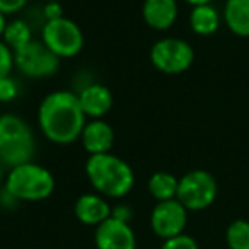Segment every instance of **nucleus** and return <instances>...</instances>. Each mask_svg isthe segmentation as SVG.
<instances>
[{
	"mask_svg": "<svg viewBox=\"0 0 249 249\" xmlns=\"http://www.w3.org/2000/svg\"><path fill=\"white\" fill-rule=\"evenodd\" d=\"M16 67L14 62V52L0 39V79L9 77L12 72V69Z\"/></svg>",
	"mask_w": 249,
	"mask_h": 249,
	"instance_id": "aec40b11",
	"label": "nucleus"
},
{
	"mask_svg": "<svg viewBox=\"0 0 249 249\" xmlns=\"http://www.w3.org/2000/svg\"><path fill=\"white\" fill-rule=\"evenodd\" d=\"M150 62L159 72L178 75L193 65L195 50L181 38H162L150 48Z\"/></svg>",
	"mask_w": 249,
	"mask_h": 249,
	"instance_id": "0eeeda50",
	"label": "nucleus"
},
{
	"mask_svg": "<svg viewBox=\"0 0 249 249\" xmlns=\"http://www.w3.org/2000/svg\"><path fill=\"white\" fill-rule=\"evenodd\" d=\"M111 205L107 203V200L99 193H86L82 196L77 198L75 207H73V213L79 218L82 224L86 225H94L97 227L99 224H103L106 218L111 217Z\"/></svg>",
	"mask_w": 249,
	"mask_h": 249,
	"instance_id": "4468645a",
	"label": "nucleus"
},
{
	"mask_svg": "<svg viewBox=\"0 0 249 249\" xmlns=\"http://www.w3.org/2000/svg\"><path fill=\"white\" fill-rule=\"evenodd\" d=\"M178 186H179V179L174 174L166 173V171L154 173L149 179V184H147L149 193L157 201L174 200L178 196Z\"/></svg>",
	"mask_w": 249,
	"mask_h": 249,
	"instance_id": "f3484780",
	"label": "nucleus"
},
{
	"mask_svg": "<svg viewBox=\"0 0 249 249\" xmlns=\"http://www.w3.org/2000/svg\"><path fill=\"white\" fill-rule=\"evenodd\" d=\"M97 249H137V237L128 222L109 217L94 232Z\"/></svg>",
	"mask_w": 249,
	"mask_h": 249,
	"instance_id": "9d476101",
	"label": "nucleus"
},
{
	"mask_svg": "<svg viewBox=\"0 0 249 249\" xmlns=\"http://www.w3.org/2000/svg\"><path fill=\"white\" fill-rule=\"evenodd\" d=\"M84 149L89 156H97V154H107L111 152L114 143V132L107 121L101 120H90L86 123L80 135Z\"/></svg>",
	"mask_w": 249,
	"mask_h": 249,
	"instance_id": "9b49d317",
	"label": "nucleus"
},
{
	"mask_svg": "<svg viewBox=\"0 0 249 249\" xmlns=\"http://www.w3.org/2000/svg\"><path fill=\"white\" fill-rule=\"evenodd\" d=\"M220 12L212 4L195 5L190 12V28L198 36H212L220 28Z\"/></svg>",
	"mask_w": 249,
	"mask_h": 249,
	"instance_id": "dca6fc26",
	"label": "nucleus"
},
{
	"mask_svg": "<svg viewBox=\"0 0 249 249\" xmlns=\"http://www.w3.org/2000/svg\"><path fill=\"white\" fill-rule=\"evenodd\" d=\"M2 41L12 50V52H18L22 46H26L29 41H33V29L22 19H14V21H9L5 26L4 36H2Z\"/></svg>",
	"mask_w": 249,
	"mask_h": 249,
	"instance_id": "a211bd4d",
	"label": "nucleus"
},
{
	"mask_svg": "<svg viewBox=\"0 0 249 249\" xmlns=\"http://www.w3.org/2000/svg\"><path fill=\"white\" fill-rule=\"evenodd\" d=\"M28 5V0H0V12L5 16H12L21 12Z\"/></svg>",
	"mask_w": 249,
	"mask_h": 249,
	"instance_id": "b1692460",
	"label": "nucleus"
},
{
	"mask_svg": "<svg viewBox=\"0 0 249 249\" xmlns=\"http://www.w3.org/2000/svg\"><path fill=\"white\" fill-rule=\"evenodd\" d=\"M55 191V178L46 167L26 162L12 167L5 176V193L19 201H41Z\"/></svg>",
	"mask_w": 249,
	"mask_h": 249,
	"instance_id": "20e7f679",
	"label": "nucleus"
},
{
	"mask_svg": "<svg viewBox=\"0 0 249 249\" xmlns=\"http://www.w3.org/2000/svg\"><path fill=\"white\" fill-rule=\"evenodd\" d=\"M43 2H63V0H43Z\"/></svg>",
	"mask_w": 249,
	"mask_h": 249,
	"instance_id": "c85d7f7f",
	"label": "nucleus"
},
{
	"mask_svg": "<svg viewBox=\"0 0 249 249\" xmlns=\"http://www.w3.org/2000/svg\"><path fill=\"white\" fill-rule=\"evenodd\" d=\"M41 41L62 58H73L84 48V33L75 21L69 18L46 21L41 28Z\"/></svg>",
	"mask_w": 249,
	"mask_h": 249,
	"instance_id": "39448f33",
	"label": "nucleus"
},
{
	"mask_svg": "<svg viewBox=\"0 0 249 249\" xmlns=\"http://www.w3.org/2000/svg\"><path fill=\"white\" fill-rule=\"evenodd\" d=\"M111 217L118 218V220L128 222L130 224V218H132V208L126 207V205H118L116 208L111 210Z\"/></svg>",
	"mask_w": 249,
	"mask_h": 249,
	"instance_id": "393cba45",
	"label": "nucleus"
},
{
	"mask_svg": "<svg viewBox=\"0 0 249 249\" xmlns=\"http://www.w3.org/2000/svg\"><path fill=\"white\" fill-rule=\"evenodd\" d=\"M224 22L235 36L249 38V0H225Z\"/></svg>",
	"mask_w": 249,
	"mask_h": 249,
	"instance_id": "2eb2a0df",
	"label": "nucleus"
},
{
	"mask_svg": "<svg viewBox=\"0 0 249 249\" xmlns=\"http://www.w3.org/2000/svg\"><path fill=\"white\" fill-rule=\"evenodd\" d=\"M4 181V169H2V162H0V183Z\"/></svg>",
	"mask_w": 249,
	"mask_h": 249,
	"instance_id": "cd10ccee",
	"label": "nucleus"
},
{
	"mask_svg": "<svg viewBox=\"0 0 249 249\" xmlns=\"http://www.w3.org/2000/svg\"><path fill=\"white\" fill-rule=\"evenodd\" d=\"M86 174L94 190L107 198L126 196L135 184V173L132 166L111 152L89 156L86 162Z\"/></svg>",
	"mask_w": 249,
	"mask_h": 249,
	"instance_id": "f03ea898",
	"label": "nucleus"
},
{
	"mask_svg": "<svg viewBox=\"0 0 249 249\" xmlns=\"http://www.w3.org/2000/svg\"><path fill=\"white\" fill-rule=\"evenodd\" d=\"M179 7L178 0H143L142 18L149 28L156 31H167L178 21Z\"/></svg>",
	"mask_w": 249,
	"mask_h": 249,
	"instance_id": "f8f14e48",
	"label": "nucleus"
},
{
	"mask_svg": "<svg viewBox=\"0 0 249 249\" xmlns=\"http://www.w3.org/2000/svg\"><path fill=\"white\" fill-rule=\"evenodd\" d=\"M14 62L19 72L31 79H43L56 73L60 58L43 41L33 39L21 50L14 52Z\"/></svg>",
	"mask_w": 249,
	"mask_h": 249,
	"instance_id": "6e6552de",
	"label": "nucleus"
},
{
	"mask_svg": "<svg viewBox=\"0 0 249 249\" xmlns=\"http://www.w3.org/2000/svg\"><path fill=\"white\" fill-rule=\"evenodd\" d=\"M19 86L11 75L0 79V103H11L18 97Z\"/></svg>",
	"mask_w": 249,
	"mask_h": 249,
	"instance_id": "4be33fe9",
	"label": "nucleus"
},
{
	"mask_svg": "<svg viewBox=\"0 0 249 249\" xmlns=\"http://www.w3.org/2000/svg\"><path fill=\"white\" fill-rule=\"evenodd\" d=\"M7 16L4 14V12H0V39H2V36H4V31H5V26H7Z\"/></svg>",
	"mask_w": 249,
	"mask_h": 249,
	"instance_id": "a878e982",
	"label": "nucleus"
},
{
	"mask_svg": "<svg viewBox=\"0 0 249 249\" xmlns=\"http://www.w3.org/2000/svg\"><path fill=\"white\" fill-rule=\"evenodd\" d=\"M225 241L229 249H249V222L248 220H234L227 227Z\"/></svg>",
	"mask_w": 249,
	"mask_h": 249,
	"instance_id": "6ab92c4d",
	"label": "nucleus"
},
{
	"mask_svg": "<svg viewBox=\"0 0 249 249\" xmlns=\"http://www.w3.org/2000/svg\"><path fill=\"white\" fill-rule=\"evenodd\" d=\"M160 249H198V244L191 235L179 234L176 237L166 239L160 246Z\"/></svg>",
	"mask_w": 249,
	"mask_h": 249,
	"instance_id": "412c9836",
	"label": "nucleus"
},
{
	"mask_svg": "<svg viewBox=\"0 0 249 249\" xmlns=\"http://www.w3.org/2000/svg\"><path fill=\"white\" fill-rule=\"evenodd\" d=\"M43 16H45V22L65 18V16H63L62 2H45V7H43Z\"/></svg>",
	"mask_w": 249,
	"mask_h": 249,
	"instance_id": "5701e85b",
	"label": "nucleus"
},
{
	"mask_svg": "<svg viewBox=\"0 0 249 249\" xmlns=\"http://www.w3.org/2000/svg\"><path fill=\"white\" fill-rule=\"evenodd\" d=\"M36 140L31 126L21 116L0 114V162L12 167L31 162Z\"/></svg>",
	"mask_w": 249,
	"mask_h": 249,
	"instance_id": "7ed1b4c3",
	"label": "nucleus"
},
{
	"mask_svg": "<svg viewBox=\"0 0 249 249\" xmlns=\"http://www.w3.org/2000/svg\"><path fill=\"white\" fill-rule=\"evenodd\" d=\"M217 191V181L208 171L195 169L179 178L176 198L188 212H200L213 203Z\"/></svg>",
	"mask_w": 249,
	"mask_h": 249,
	"instance_id": "423d86ee",
	"label": "nucleus"
},
{
	"mask_svg": "<svg viewBox=\"0 0 249 249\" xmlns=\"http://www.w3.org/2000/svg\"><path fill=\"white\" fill-rule=\"evenodd\" d=\"M77 97L84 114L90 120H101L113 107V94L103 84H89L77 94Z\"/></svg>",
	"mask_w": 249,
	"mask_h": 249,
	"instance_id": "ddd939ff",
	"label": "nucleus"
},
{
	"mask_svg": "<svg viewBox=\"0 0 249 249\" xmlns=\"http://www.w3.org/2000/svg\"><path fill=\"white\" fill-rule=\"evenodd\" d=\"M38 121L43 135L53 143L69 145L82 135L87 116L80 107L77 94L53 90L43 97L38 107Z\"/></svg>",
	"mask_w": 249,
	"mask_h": 249,
	"instance_id": "f257e3e1",
	"label": "nucleus"
},
{
	"mask_svg": "<svg viewBox=\"0 0 249 249\" xmlns=\"http://www.w3.org/2000/svg\"><path fill=\"white\" fill-rule=\"evenodd\" d=\"M184 2H188V4H191L195 7V5H203V4H212L213 0H184Z\"/></svg>",
	"mask_w": 249,
	"mask_h": 249,
	"instance_id": "bb28decb",
	"label": "nucleus"
},
{
	"mask_svg": "<svg viewBox=\"0 0 249 249\" xmlns=\"http://www.w3.org/2000/svg\"><path fill=\"white\" fill-rule=\"evenodd\" d=\"M188 222V210L178 198L167 201H157L150 215V225L160 239H171L183 234Z\"/></svg>",
	"mask_w": 249,
	"mask_h": 249,
	"instance_id": "1a4fd4ad",
	"label": "nucleus"
}]
</instances>
